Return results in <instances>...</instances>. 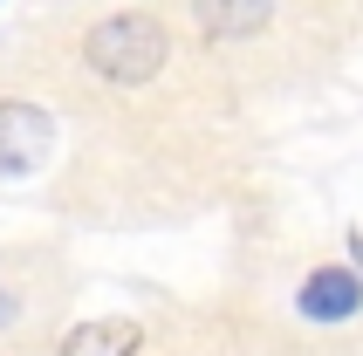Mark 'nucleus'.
I'll return each instance as SVG.
<instances>
[{"mask_svg": "<svg viewBox=\"0 0 363 356\" xmlns=\"http://www.w3.org/2000/svg\"><path fill=\"white\" fill-rule=\"evenodd\" d=\"M21 316V301H14V288H0V329H7V322Z\"/></svg>", "mask_w": 363, "mask_h": 356, "instance_id": "nucleus-6", "label": "nucleus"}, {"mask_svg": "<svg viewBox=\"0 0 363 356\" xmlns=\"http://www.w3.org/2000/svg\"><path fill=\"white\" fill-rule=\"evenodd\" d=\"M55 151V117L41 103H0V178H28Z\"/></svg>", "mask_w": 363, "mask_h": 356, "instance_id": "nucleus-2", "label": "nucleus"}, {"mask_svg": "<svg viewBox=\"0 0 363 356\" xmlns=\"http://www.w3.org/2000/svg\"><path fill=\"white\" fill-rule=\"evenodd\" d=\"M82 62H89L103 82L138 89V82H151V76L164 69V28H158V21H144V14H110V21L89 28Z\"/></svg>", "mask_w": 363, "mask_h": 356, "instance_id": "nucleus-1", "label": "nucleus"}, {"mask_svg": "<svg viewBox=\"0 0 363 356\" xmlns=\"http://www.w3.org/2000/svg\"><path fill=\"white\" fill-rule=\"evenodd\" d=\"M295 301H302L308 322H350V316H363V274L357 267H315Z\"/></svg>", "mask_w": 363, "mask_h": 356, "instance_id": "nucleus-3", "label": "nucleus"}, {"mask_svg": "<svg viewBox=\"0 0 363 356\" xmlns=\"http://www.w3.org/2000/svg\"><path fill=\"white\" fill-rule=\"evenodd\" d=\"M350 267H357V274H363V233L350 240Z\"/></svg>", "mask_w": 363, "mask_h": 356, "instance_id": "nucleus-7", "label": "nucleus"}, {"mask_svg": "<svg viewBox=\"0 0 363 356\" xmlns=\"http://www.w3.org/2000/svg\"><path fill=\"white\" fill-rule=\"evenodd\" d=\"M62 356H138V322H123V316L82 322V329H69Z\"/></svg>", "mask_w": 363, "mask_h": 356, "instance_id": "nucleus-5", "label": "nucleus"}, {"mask_svg": "<svg viewBox=\"0 0 363 356\" xmlns=\"http://www.w3.org/2000/svg\"><path fill=\"white\" fill-rule=\"evenodd\" d=\"M267 14H274V0H192V21H199L213 41H240V35H254Z\"/></svg>", "mask_w": 363, "mask_h": 356, "instance_id": "nucleus-4", "label": "nucleus"}]
</instances>
